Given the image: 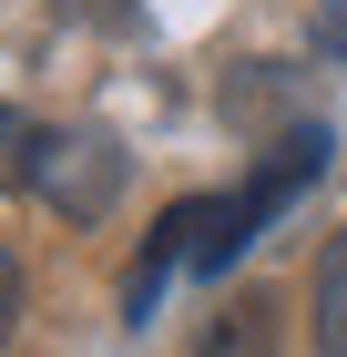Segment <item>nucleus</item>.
<instances>
[{
  "instance_id": "f257e3e1",
  "label": "nucleus",
  "mask_w": 347,
  "mask_h": 357,
  "mask_svg": "<svg viewBox=\"0 0 347 357\" xmlns=\"http://www.w3.org/2000/svg\"><path fill=\"white\" fill-rule=\"evenodd\" d=\"M31 194H41V204H61L72 225H103L112 194H123V153H112V133H41Z\"/></svg>"
},
{
  "instance_id": "f03ea898",
  "label": "nucleus",
  "mask_w": 347,
  "mask_h": 357,
  "mask_svg": "<svg viewBox=\"0 0 347 357\" xmlns=\"http://www.w3.org/2000/svg\"><path fill=\"white\" fill-rule=\"evenodd\" d=\"M317 174H327V133H317V123L276 133V143H266V164L245 174V194H235V245H256V235H266V225L286 215L296 194L317 184Z\"/></svg>"
},
{
  "instance_id": "7ed1b4c3",
  "label": "nucleus",
  "mask_w": 347,
  "mask_h": 357,
  "mask_svg": "<svg viewBox=\"0 0 347 357\" xmlns=\"http://www.w3.org/2000/svg\"><path fill=\"white\" fill-rule=\"evenodd\" d=\"M276 327H286V306H276V286H245V296L225 306V327L205 337V357H276Z\"/></svg>"
},
{
  "instance_id": "20e7f679",
  "label": "nucleus",
  "mask_w": 347,
  "mask_h": 357,
  "mask_svg": "<svg viewBox=\"0 0 347 357\" xmlns=\"http://www.w3.org/2000/svg\"><path fill=\"white\" fill-rule=\"evenodd\" d=\"M317 357H347V235L317 255Z\"/></svg>"
},
{
  "instance_id": "39448f33",
  "label": "nucleus",
  "mask_w": 347,
  "mask_h": 357,
  "mask_svg": "<svg viewBox=\"0 0 347 357\" xmlns=\"http://www.w3.org/2000/svg\"><path fill=\"white\" fill-rule=\"evenodd\" d=\"M31 164H41V123L0 102V184H31Z\"/></svg>"
},
{
  "instance_id": "423d86ee",
  "label": "nucleus",
  "mask_w": 347,
  "mask_h": 357,
  "mask_svg": "<svg viewBox=\"0 0 347 357\" xmlns=\"http://www.w3.org/2000/svg\"><path fill=\"white\" fill-rule=\"evenodd\" d=\"M307 41H317L327 61H347V0H317V21H307Z\"/></svg>"
},
{
  "instance_id": "0eeeda50",
  "label": "nucleus",
  "mask_w": 347,
  "mask_h": 357,
  "mask_svg": "<svg viewBox=\"0 0 347 357\" xmlns=\"http://www.w3.org/2000/svg\"><path fill=\"white\" fill-rule=\"evenodd\" d=\"M21 337V266H10V245H0V347Z\"/></svg>"
}]
</instances>
